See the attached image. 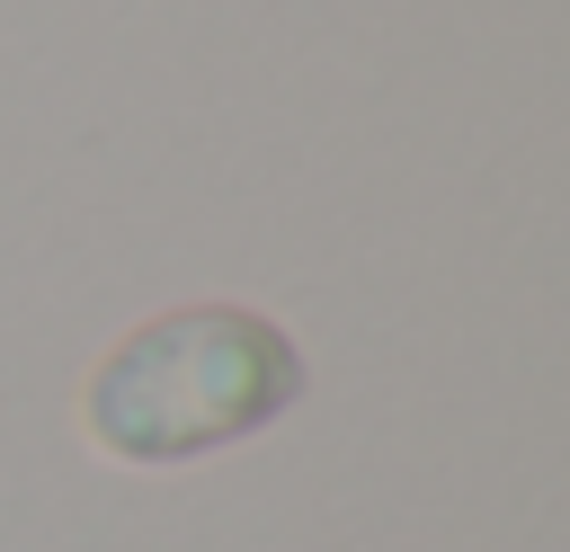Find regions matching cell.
Segmentation results:
<instances>
[{"label": "cell", "mask_w": 570, "mask_h": 552, "mask_svg": "<svg viewBox=\"0 0 570 552\" xmlns=\"http://www.w3.org/2000/svg\"><path fill=\"white\" fill-rule=\"evenodd\" d=\"M303 401V347L240 303H187L125 329L80 392V436L107 463L160 472L276 427Z\"/></svg>", "instance_id": "6da1fadb"}]
</instances>
